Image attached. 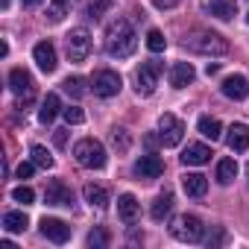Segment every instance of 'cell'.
Instances as JSON below:
<instances>
[{
    "label": "cell",
    "mask_w": 249,
    "mask_h": 249,
    "mask_svg": "<svg viewBox=\"0 0 249 249\" xmlns=\"http://www.w3.org/2000/svg\"><path fill=\"white\" fill-rule=\"evenodd\" d=\"M138 47V36L132 30V24L126 18H117L108 24L106 30V53L114 56V59H129Z\"/></svg>",
    "instance_id": "1"
},
{
    "label": "cell",
    "mask_w": 249,
    "mask_h": 249,
    "mask_svg": "<svg viewBox=\"0 0 249 249\" xmlns=\"http://www.w3.org/2000/svg\"><path fill=\"white\" fill-rule=\"evenodd\" d=\"M194 53H202V56H226L229 53V41L220 36V33H196L185 41Z\"/></svg>",
    "instance_id": "2"
},
{
    "label": "cell",
    "mask_w": 249,
    "mask_h": 249,
    "mask_svg": "<svg viewBox=\"0 0 249 249\" xmlns=\"http://www.w3.org/2000/svg\"><path fill=\"white\" fill-rule=\"evenodd\" d=\"M73 156L82 167H91V170H100L106 167V147L97 141V138H82L76 147H73Z\"/></svg>",
    "instance_id": "3"
},
{
    "label": "cell",
    "mask_w": 249,
    "mask_h": 249,
    "mask_svg": "<svg viewBox=\"0 0 249 249\" xmlns=\"http://www.w3.org/2000/svg\"><path fill=\"white\" fill-rule=\"evenodd\" d=\"M170 234H173L176 240H182V243H199L202 234H205V226H202L199 217H194V214H182V217L173 220Z\"/></svg>",
    "instance_id": "4"
},
{
    "label": "cell",
    "mask_w": 249,
    "mask_h": 249,
    "mask_svg": "<svg viewBox=\"0 0 249 249\" xmlns=\"http://www.w3.org/2000/svg\"><path fill=\"white\" fill-rule=\"evenodd\" d=\"M65 50H68V59L71 62H85L88 53H91V33L85 27H76L65 36Z\"/></svg>",
    "instance_id": "5"
},
{
    "label": "cell",
    "mask_w": 249,
    "mask_h": 249,
    "mask_svg": "<svg viewBox=\"0 0 249 249\" xmlns=\"http://www.w3.org/2000/svg\"><path fill=\"white\" fill-rule=\"evenodd\" d=\"M9 88H12V94L18 97V108L30 106V103H33V97H36L33 76H30L24 68H12V71H9Z\"/></svg>",
    "instance_id": "6"
},
{
    "label": "cell",
    "mask_w": 249,
    "mask_h": 249,
    "mask_svg": "<svg viewBox=\"0 0 249 249\" xmlns=\"http://www.w3.org/2000/svg\"><path fill=\"white\" fill-rule=\"evenodd\" d=\"M182 135H185V123H182L176 114L164 111V114L159 117V141H161L164 147H179V144H182Z\"/></svg>",
    "instance_id": "7"
},
{
    "label": "cell",
    "mask_w": 249,
    "mask_h": 249,
    "mask_svg": "<svg viewBox=\"0 0 249 249\" xmlns=\"http://www.w3.org/2000/svg\"><path fill=\"white\" fill-rule=\"evenodd\" d=\"M91 88H94V94L97 97H114V94H120V88H123V79H120V73L117 71H108V68H103V71H97L94 76H91Z\"/></svg>",
    "instance_id": "8"
},
{
    "label": "cell",
    "mask_w": 249,
    "mask_h": 249,
    "mask_svg": "<svg viewBox=\"0 0 249 249\" xmlns=\"http://www.w3.org/2000/svg\"><path fill=\"white\" fill-rule=\"evenodd\" d=\"M159 73H161V65H159V62L141 65V68L135 71V91H138L141 97H150V94L156 91V85H159Z\"/></svg>",
    "instance_id": "9"
},
{
    "label": "cell",
    "mask_w": 249,
    "mask_h": 249,
    "mask_svg": "<svg viewBox=\"0 0 249 249\" xmlns=\"http://www.w3.org/2000/svg\"><path fill=\"white\" fill-rule=\"evenodd\" d=\"M44 202L47 205H65V208H71L73 205V191L62 179H53L47 185V191H44Z\"/></svg>",
    "instance_id": "10"
},
{
    "label": "cell",
    "mask_w": 249,
    "mask_h": 249,
    "mask_svg": "<svg viewBox=\"0 0 249 249\" xmlns=\"http://www.w3.org/2000/svg\"><path fill=\"white\" fill-rule=\"evenodd\" d=\"M41 234L53 243H68L71 240V226L59 217H44L41 220Z\"/></svg>",
    "instance_id": "11"
},
{
    "label": "cell",
    "mask_w": 249,
    "mask_h": 249,
    "mask_svg": "<svg viewBox=\"0 0 249 249\" xmlns=\"http://www.w3.org/2000/svg\"><path fill=\"white\" fill-rule=\"evenodd\" d=\"M226 147L231 150V153H246L249 150V126L246 123H231L229 126V135H226Z\"/></svg>",
    "instance_id": "12"
},
{
    "label": "cell",
    "mask_w": 249,
    "mask_h": 249,
    "mask_svg": "<svg viewBox=\"0 0 249 249\" xmlns=\"http://www.w3.org/2000/svg\"><path fill=\"white\" fill-rule=\"evenodd\" d=\"M33 59H36V65L44 71V73H53L56 71V47L50 44V41H38L36 47H33Z\"/></svg>",
    "instance_id": "13"
},
{
    "label": "cell",
    "mask_w": 249,
    "mask_h": 249,
    "mask_svg": "<svg viewBox=\"0 0 249 249\" xmlns=\"http://www.w3.org/2000/svg\"><path fill=\"white\" fill-rule=\"evenodd\" d=\"M161 173H164V161H161L156 153L141 156V159L135 161V176H141V179H159Z\"/></svg>",
    "instance_id": "14"
},
{
    "label": "cell",
    "mask_w": 249,
    "mask_h": 249,
    "mask_svg": "<svg viewBox=\"0 0 249 249\" xmlns=\"http://www.w3.org/2000/svg\"><path fill=\"white\" fill-rule=\"evenodd\" d=\"M220 88H223V94H226L229 100H246V97H249V79H246V76H240V73L226 76Z\"/></svg>",
    "instance_id": "15"
},
{
    "label": "cell",
    "mask_w": 249,
    "mask_h": 249,
    "mask_svg": "<svg viewBox=\"0 0 249 249\" xmlns=\"http://www.w3.org/2000/svg\"><path fill=\"white\" fill-rule=\"evenodd\" d=\"M117 214H120V220L123 223H135L138 220V214H141V205H138V199L132 196V194H120L117 196Z\"/></svg>",
    "instance_id": "16"
},
{
    "label": "cell",
    "mask_w": 249,
    "mask_h": 249,
    "mask_svg": "<svg viewBox=\"0 0 249 249\" xmlns=\"http://www.w3.org/2000/svg\"><path fill=\"white\" fill-rule=\"evenodd\" d=\"M194 76H196V71H194L191 62H176V65L170 68V85H173V88H185V85H191Z\"/></svg>",
    "instance_id": "17"
},
{
    "label": "cell",
    "mask_w": 249,
    "mask_h": 249,
    "mask_svg": "<svg viewBox=\"0 0 249 249\" xmlns=\"http://www.w3.org/2000/svg\"><path fill=\"white\" fill-rule=\"evenodd\" d=\"M182 188H185V194H188V196L202 199V196H205V191H208V179H205L202 173H185V176H182Z\"/></svg>",
    "instance_id": "18"
},
{
    "label": "cell",
    "mask_w": 249,
    "mask_h": 249,
    "mask_svg": "<svg viewBox=\"0 0 249 249\" xmlns=\"http://www.w3.org/2000/svg\"><path fill=\"white\" fill-rule=\"evenodd\" d=\"M208 159H211V150L205 144H188L185 153H182V164H188V167H199Z\"/></svg>",
    "instance_id": "19"
},
{
    "label": "cell",
    "mask_w": 249,
    "mask_h": 249,
    "mask_svg": "<svg viewBox=\"0 0 249 249\" xmlns=\"http://www.w3.org/2000/svg\"><path fill=\"white\" fill-rule=\"evenodd\" d=\"M82 196H85V202H88L91 208H97V211H103V208L108 205V191H106L103 185L88 182V185L82 188Z\"/></svg>",
    "instance_id": "20"
},
{
    "label": "cell",
    "mask_w": 249,
    "mask_h": 249,
    "mask_svg": "<svg viewBox=\"0 0 249 249\" xmlns=\"http://www.w3.org/2000/svg\"><path fill=\"white\" fill-rule=\"evenodd\" d=\"M170 208H173V194L170 191H161L156 199H153V208H150V217L156 220V223H161L167 214H170Z\"/></svg>",
    "instance_id": "21"
},
{
    "label": "cell",
    "mask_w": 249,
    "mask_h": 249,
    "mask_svg": "<svg viewBox=\"0 0 249 249\" xmlns=\"http://www.w3.org/2000/svg\"><path fill=\"white\" fill-rule=\"evenodd\" d=\"M208 12L220 21H231L237 15V0H211L208 3Z\"/></svg>",
    "instance_id": "22"
},
{
    "label": "cell",
    "mask_w": 249,
    "mask_h": 249,
    "mask_svg": "<svg viewBox=\"0 0 249 249\" xmlns=\"http://www.w3.org/2000/svg\"><path fill=\"white\" fill-rule=\"evenodd\" d=\"M196 129L202 132V138H208V141H220V135H223V126H220V120L217 117H199V123H196Z\"/></svg>",
    "instance_id": "23"
},
{
    "label": "cell",
    "mask_w": 249,
    "mask_h": 249,
    "mask_svg": "<svg viewBox=\"0 0 249 249\" xmlns=\"http://www.w3.org/2000/svg\"><path fill=\"white\" fill-rule=\"evenodd\" d=\"M62 111V103H59V94H47L44 103H41V111H38V120L41 123H50L56 114Z\"/></svg>",
    "instance_id": "24"
},
{
    "label": "cell",
    "mask_w": 249,
    "mask_h": 249,
    "mask_svg": "<svg viewBox=\"0 0 249 249\" xmlns=\"http://www.w3.org/2000/svg\"><path fill=\"white\" fill-rule=\"evenodd\" d=\"M3 226H6V231L18 234V231H27L30 220H27V214H24V211H6V214H3Z\"/></svg>",
    "instance_id": "25"
},
{
    "label": "cell",
    "mask_w": 249,
    "mask_h": 249,
    "mask_svg": "<svg viewBox=\"0 0 249 249\" xmlns=\"http://www.w3.org/2000/svg\"><path fill=\"white\" fill-rule=\"evenodd\" d=\"M234 176H237V161H234V159H223V161L217 164V182H220V185H231Z\"/></svg>",
    "instance_id": "26"
},
{
    "label": "cell",
    "mask_w": 249,
    "mask_h": 249,
    "mask_svg": "<svg viewBox=\"0 0 249 249\" xmlns=\"http://www.w3.org/2000/svg\"><path fill=\"white\" fill-rule=\"evenodd\" d=\"M71 3H73V0H50V6H47V21H50V24H59V21L68 15Z\"/></svg>",
    "instance_id": "27"
},
{
    "label": "cell",
    "mask_w": 249,
    "mask_h": 249,
    "mask_svg": "<svg viewBox=\"0 0 249 249\" xmlns=\"http://www.w3.org/2000/svg\"><path fill=\"white\" fill-rule=\"evenodd\" d=\"M62 88H65V94H71L73 100H79V97H85V79L82 76H68L65 82H62Z\"/></svg>",
    "instance_id": "28"
},
{
    "label": "cell",
    "mask_w": 249,
    "mask_h": 249,
    "mask_svg": "<svg viewBox=\"0 0 249 249\" xmlns=\"http://www.w3.org/2000/svg\"><path fill=\"white\" fill-rule=\"evenodd\" d=\"M114 6V0H88V6H85V12H88V18H94V21H100L108 9Z\"/></svg>",
    "instance_id": "29"
},
{
    "label": "cell",
    "mask_w": 249,
    "mask_h": 249,
    "mask_svg": "<svg viewBox=\"0 0 249 249\" xmlns=\"http://www.w3.org/2000/svg\"><path fill=\"white\" fill-rule=\"evenodd\" d=\"M111 147H114L117 153H129V147H132L129 132H126V129H111Z\"/></svg>",
    "instance_id": "30"
},
{
    "label": "cell",
    "mask_w": 249,
    "mask_h": 249,
    "mask_svg": "<svg viewBox=\"0 0 249 249\" xmlns=\"http://www.w3.org/2000/svg\"><path fill=\"white\" fill-rule=\"evenodd\" d=\"M30 156H33V161H36L38 167H44V170H50V167H53V156L47 153V147H41V144H33Z\"/></svg>",
    "instance_id": "31"
},
{
    "label": "cell",
    "mask_w": 249,
    "mask_h": 249,
    "mask_svg": "<svg viewBox=\"0 0 249 249\" xmlns=\"http://www.w3.org/2000/svg\"><path fill=\"white\" fill-rule=\"evenodd\" d=\"M147 47H150L153 53H161V50L167 47V38H164V33H161V30H150V33H147Z\"/></svg>",
    "instance_id": "32"
},
{
    "label": "cell",
    "mask_w": 249,
    "mask_h": 249,
    "mask_svg": "<svg viewBox=\"0 0 249 249\" xmlns=\"http://www.w3.org/2000/svg\"><path fill=\"white\" fill-rule=\"evenodd\" d=\"M62 114H65V120L71 123V126H76V123L85 120V111H82L79 106H68V108H62Z\"/></svg>",
    "instance_id": "33"
},
{
    "label": "cell",
    "mask_w": 249,
    "mask_h": 249,
    "mask_svg": "<svg viewBox=\"0 0 249 249\" xmlns=\"http://www.w3.org/2000/svg\"><path fill=\"white\" fill-rule=\"evenodd\" d=\"M12 199H15V202H24V205H30V202L36 199V194H33V188L21 185V188H15V191H12Z\"/></svg>",
    "instance_id": "34"
},
{
    "label": "cell",
    "mask_w": 249,
    "mask_h": 249,
    "mask_svg": "<svg viewBox=\"0 0 249 249\" xmlns=\"http://www.w3.org/2000/svg\"><path fill=\"white\" fill-rule=\"evenodd\" d=\"M108 243V234L103 231V229H94L91 234H88V246H106Z\"/></svg>",
    "instance_id": "35"
},
{
    "label": "cell",
    "mask_w": 249,
    "mask_h": 249,
    "mask_svg": "<svg viewBox=\"0 0 249 249\" xmlns=\"http://www.w3.org/2000/svg\"><path fill=\"white\" fill-rule=\"evenodd\" d=\"M33 170H36V161H33V164H30V161H21L15 173H18V179H30V176H33Z\"/></svg>",
    "instance_id": "36"
},
{
    "label": "cell",
    "mask_w": 249,
    "mask_h": 249,
    "mask_svg": "<svg viewBox=\"0 0 249 249\" xmlns=\"http://www.w3.org/2000/svg\"><path fill=\"white\" fill-rule=\"evenodd\" d=\"M150 3H153L156 9H173L176 3H182V0H150Z\"/></svg>",
    "instance_id": "37"
},
{
    "label": "cell",
    "mask_w": 249,
    "mask_h": 249,
    "mask_svg": "<svg viewBox=\"0 0 249 249\" xmlns=\"http://www.w3.org/2000/svg\"><path fill=\"white\" fill-rule=\"evenodd\" d=\"M53 141H56V147H65V144H68V129H56Z\"/></svg>",
    "instance_id": "38"
},
{
    "label": "cell",
    "mask_w": 249,
    "mask_h": 249,
    "mask_svg": "<svg viewBox=\"0 0 249 249\" xmlns=\"http://www.w3.org/2000/svg\"><path fill=\"white\" fill-rule=\"evenodd\" d=\"M217 71H220V65H217V62H208V65H205V73H208V76H214Z\"/></svg>",
    "instance_id": "39"
},
{
    "label": "cell",
    "mask_w": 249,
    "mask_h": 249,
    "mask_svg": "<svg viewBox=\"0 0 249 249\" xmlns=\"http://www.w3.org/2000/svg\"><path fill=\"white\" fill-rule=\"evenodd\" d=\"M21 3H24V6H30V9H36V6L41 3V0H21Z\"/></svg>",
    "instance_id": "40"
},
{
    "label": "cell",
    "mask_w": 249,
    "mask_h": 249,
    "mask_svg": "<svg viewBox=\"0 0 249 249\" xmlns=\"http://www.w3.org/2000/svg\"><path fill=\"white\" fill-rule=\"evenodd\" d=\"M246 24H249V12H246Z\"/></svg>",
    "instance_id": "41"
}]
</instances>
